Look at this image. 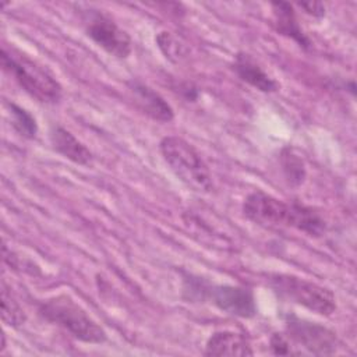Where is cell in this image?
<instances>
[{
  "mask_svg": "<svg viewBox=\"0 0 357 357\" xmlns=\"http://www.w3.org/2000/svg\"><path fill=\"white\" fill-rule=\"evenodd\" d=\"M1 67L32 98L42 103H56L63 95V88L54 75L38 61L14 47L1 46Z\"/></svg>",
  "mask_w": 357,
  "mask_h": 357,
  "instance_id": "cell-1",
  "label": "cell"
},
{
  "mask_svg": "<svg viewBox=\"0 0 357 357\" xmlns=\"http://www.w3.org/2000/svg\"><path fill=\"white\" fill-rule=\"evenodd\" d=\"M159 149L170 170L188 188L202 194L213 190L212 174L190 142L176 135H167L162 138Z\"/></svg>",
  "mask_w": 357,
  "mask_h": 357,
  "instance_id": "cell-2",
  "label": "cell"
},
{
  "mask_svg": "<svg viewBox=\"0 0 357 357\" xmlns=\"http://www.w3.org/2000/svg\"><path fill=\"white\" fill-rule=\"evenodd\" d=\"M39 314L81 342L98 344L106 340L103 328L67 294L53 296L42 301Z\"/></svg>",
  "mask_w": 357,
  "mask_h": 357,
  "instance_id": "cell-3",
  "label": "cell"
},
{
  "mask_svg": "<svg viewBox=\"0 0 357 357\" xmlns=\"http://www.w3.org/2000/svg\"><path fill=\"white\" fill-rule=\"evenodd\" d=\"M269 284L279 297L303 305L318 315L329 317L336 311V298L332 290L315 282L296 275L275 273L269 278Z\"/></svg>",
  "mask_w": 357,
  "mask_h": 357,
  "instance_id": "cell-4",
  "label": "cell"
},
{
  "mask_svg": "<svg viewBox=\"0 0 357 357\" xmlns=\"http://www.w3.org/2000/svg\"><path fill=\"white\" fill-rule=\"evenodd\" d=\"M284 332L289 340L296 344L294 347H303L311 354H333L339 346L337 336L333 331L318 322H311L293 315L286 319Z\"/></svg>",
  "mask_w": 357,
  "mask_h": 357,
  "instance_id": "cell-5",
  "label": "cell"
},
{
  "mask_svg": "<svg viewBox=\"0 0 357 357\" xmlns=\"http://www.w3.org/2000/svg\"><path fill=\"white\" fill-rule=\"evenodd\" d=\"M85 32L99 47L117 59L128 57L132 50L130 35L103 13L89 14L85 20Z\"/></svg>",
  "mask_w": 357,
  "mask_h": 357,
  "instance_id": "cell-6",
  "label": "cell"
},
{
  "mask_svg": "<svg viewBox=\"0 0 357 357\" xmlns=\"http://www.w3.org/2000/svg\"><path fill=\"white\" fill-rule=\"evenodd\" d=\"M245 218L264 226H289L291 202H284L271 194L257 190L248 194L243 202Z\"/></svg>",
  "mask_w": 357,
  "mask_h": 357,
  "instance_id": "cell-7",
  "label": "cell"
},
{
  "mask_svg": "<svg viewBox=\"0 0 357 357\" xmlns=\"http://www.w3.org/2000/svg\"><path fill=\"white\" fill-rule=\"evenodd\" d=\"M205 296L223 312L238 318H252L257 304L252 291L233 284H215L205 289Z\"/></svg>",
  "mask_w": 357,
  "mask_h": 357,
  "instance_id": "cell-8",
  "label": "cell"
},
{
  "mask_svg": "<svg viewBox=\"0 0 357 357\" xmlns=\"http://www.w3.org/2000/svg\"><path fill=\"white\" fill-rule=\"evenodd\" d=\"M130 91L134 93V99L138 107L151 119L162 123H169L173 120V107L160 93L153 91L151 86L138 81H132L130 82Z\"/></svg>",
  "mask_w": 357,
  "mask_h": 357,
  "instance_id": "cell-9",
  "label": "cell"
},
{
  "mask_svg": "<svg viewBox=\"0 0 357 357\" xmlns=\"http://www.w3.org/2000/svg\"><path fill=\"white\" fill-rule=\"evenodd\" d=\"M205 356H229V357H247L254 351L248 339L233 331H219L209 336L204 350Z\"/></svg>",
  "mask_w": 357,
  "mask_h": 357,
  "instance_id": "cell-10",
  "label": "cell"
},
{
  "mask_svg": "<svg viewBox=\"0 0 357 357\" xmlns=\"http://www.w3.org/2000/svg\"><path fill=\"white\" fill-rule=\"evenodd\" d=\"M50 142L56 152L77 165L86 166L92 162V152L85 146V144L61 126L52 127Z\"/></svg>",
  "mask_w": 357,
  "mask_h": 357,
  "instance_id": "cell-11",
  "label": "cell"
},
{
  "mask_svg": "<svg viewBox=\"0 0 357 357\" xmlns=\"http://www.w3.org/2000/svg\"><path fill=\"white\" fill-rule=\"evenodd\" d=\"M233 70L238 78L261 92L278 91V82L247 53H238L233 61Z\"/></svg>",
  "mask_w": 357,
  "mask_h": 357,
  "instance_id": "cell-12",
  "label": "cell"
},
{
  "mask_svg": "<svg viewBox=\"0 0 357 357\" xmlns=\"http://www.w3.org/2000/svg\"><path fill=\"white\" fill-rule=\"evenodd\" d=\"M272 13H273V21H275V28L279 33L293 39L298 46L301 47H308L311 45L310 39L307 35L303 32L294 8L290 3L286 1H273L271 3Z\"/></svg>",
  "mask_w": 357,
  "mask_h": 357,
  "instance_id": "cell-13",
  "label": "cell"
},
{
  "mask_svg": "<svg viewBox=\"0 0 357 357\" xmlns=\"http://www.w3.org/2000/svg\"><path fill=\"white\" fill-rule=\"evenodd\" d=\"M290 227H294L310 237H321L326 230V223L321 213L312 206L291 201Z\"/></svg>",
  "mask_w": 357,
  "mask_h": 357,
  "instance_id": "cell-14",
  "label": "cell"
},
{
  "mask_svg": "<svg viewBox=\"0 0 357 357\" xmlns=\"http://www.w3.org/2000/svg\"><path fill=\"white\" fill-rule=\"evenodd\" d=\"M280 165L284 178L290 185H300L304 183L307 172L304 160L294 152L293 148L284 146L280 152Z\"/></svg>",
  "mask_w": 357,
  "mask_h": 357,
  "instance_id": "cell-15",
  "label": "cell"
},
{
  "mask_svg": "<svg viewBox=\"0 0 357 357\" xmlns=\"http://www.w3.org/2000/svg\"><path fill=\"white\" fill-rule=\"evenodd\" d=\"M1 319L6 325L13 328H18L26 321L25 311L4 283L1 284Z\"/></svg>",
  "mask_w": 357,
  "mask_h": 357,
  "instance_id": "cell-16",
  "label": "cell"
},
{
  "mask_svg": "<svg viewBox=\"0 0 357 357\" xmlns=\"http://www.w3.org/2000/svg\"><path fill=\"white\" fill-rule=\"evenodd\" d=\"M10 114H11V126L13 128L24 138L32 139L38 134V123L35 117L24 107L15 105V103H8Z\"/></svg>",
  "mask_w": 357,
  "mask_h": 357,
  "instance_id": "cell-17",
  "label": "cell"
},
{
  "mask_svg": "<svg viewBox=\"0 0 357 357\" xmlns=\"http://www.w3.org/2000/svg\"><path fill=\"white\" fill-rule=\"evenodd\" d=\"M156 43L162 53L173 61H177L180 57L184 54V47L183 45L167 31H162L156 36Z\"/></svg>",
  "mask_w": 357,
  "mask_h": 357,
  "instance_id": "cell-18",
  "label": "cell"
},
{
  "mask_svg": "<svg viewBox=\"0 0 357 357\" xmlns=\"http://www.w3.org/2000/svg\"><path fill=\"white\" fill-rule=\"evenodd\" d=\"M269 347L273 354L278 356H289V354H297L294 350V346L289 340V337L284 333L275 332L272 333L269 339Z\"/></svg>",
  "mask_w": 357,
  "mask_h": 357,
  "instance_id": "cell-19",
  "label": "cell"
},
{
  "mask_svg": "<svg viewBox=\"0 0 357 357\" xmlns=\"http://www.w3.org/2000/svg\"><path fill=\"white\" fill-rule=\"evenodd\" d=\"M298 6L308 14L315 18H321L325 15V6L319 1H301Z\"/></svg>",
  "mask_w": 357,
  "mask_h": 357,
  "instance_id": "cell-20",
  "label": "cell"
}]
</instances>
